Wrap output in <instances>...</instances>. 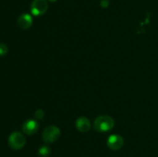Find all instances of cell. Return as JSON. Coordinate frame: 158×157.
Wrapping results in <instances>:
<instances>
[{
    "label": "cell",
    "mask_w": 158,
    "mask_h": 157,
    "mask_svg": "<svg viewBox=\"0 0 158 157\" xmlns=\"http://www.w3.org/2000/svg\"><path fill=\"white\" fill-rule=\"evenodd\" d=\"M114 120L107 115H102L97 117L94 123V128L99 132H109L114 128Z\"/></svg>",
    "instance_id": "1"
},
{
    "label": "cell",
    "mask_w": 158,
    "mask_h": 157,
    "mask_svg": "<svg viewBox=\"0 0 158 157\" xmlns=\"http://www.w3.org/2000/svg\"><path fill=\"white\" fill-rule=\"evenodd\" d=\"M9 146L14 150H19L26 145V138L24 135L19 132H14L11 133L8 139Z\"/></svg>",
    "instance_id": "2"
},
{
    "label": "cell",
    "mask_w": 158,
    "mask_h": 157,
    "mask_svg": "<svg viewBox=\"0 0 158 157\" xmlns=\"http://www.w3.org/2000/svg\"><path fill=\"white\" fill-rule=\"evenodd\" d=\"M60 136V129L56 126H47L43 132V141L46 143H52Z\"/></svg>",
    "instance_id": "3"
},
{
    "label": "cell",
    "mask_w": 158,
    "mask_h": 157,
    "mask_svg": "<svg viewBox=\"0 0 158 157\" xmlns=\"http://www.w3.org/2000/svg\"><path fill=\"white\" fill-rule=\"evenodd\" d=\"M49 5L46 0H33L31 4V13L35 16H40L46 12Z\"/></svg>",
    "instance_id": "4"
},
{
    "label": "cell",
    "mask_w": 158,
    "mask_h": 157,
    "mask_svg": "<svg viewBox=\"0 0 158 157\" xmlns=\"http://www.w3.org/2000/svg\"><path fill=\"white\" fill-rule=\"evenodd\" d=\"M123 143H124L123 138L121 135H117V134L110 135L106 142L107 146L112 150H118L121 149L123 146Z\"/></svg>",
    "instance_id": "5"
},
{
    "label": "cell",
    "mask_w": 158,
    "mask_h": 157,
    "mask_svg": "<svg viewBox=\"0 0 158 157\" xmlns=\"http://www.w3.org/2000/svg\"><path fill=\"white\" fill-rule=\"evenodd\" d=\"M39 130V123L34 119H28L23 124V131L26 135H34Z\"/></svg>",
    "instance_id": "6"
},
{
    "label": "cell",
    "mask_w": 158,
    "mask_h": 157,
    "mask_svg": "<svg viewBox=\"0 0 158 157\" xmlns=\"http://www.w3.org/2000/svg\"><path fill=\"white\" fill-rule=\"evenodd\" d=\"M33 19L32 15L28 13L22 14L17 20V25L22 29H28L32 26Z\"/></svg>",
    "instance_id": "7"
},
{
    "label": "cell",
    "mask_w": 158,
    "mask_h": 157,
    "mask_svg": "<svg viewBox=\"0 0 158 157\" xmlns=\"http://www.w3.org/2000/svg\"><path fill=\"white\" fill-rule=\"evenodd\" d=\"M76 128L80 132H87L91 128V123L86 117H80L76 121Z\"/></svg>",
    "instance_id": "8"
},
{
    "label": "cell",
    "mask_w": 158,
    "mask_h": 157,
    "mask_svg": "<svg viewBox=\"0 0 158 157\" xmlns=\"http://www.w3.org/2000/svg\"><path fill=\"white\" fill-rule=\"evenodd\" d=\"M50 154V148L47 146H42L39 149V155L42 157H46Z\"/></svg>",
    "instance_id": "9"
},
{
    "label": "cell",
    "mask_w": 158,
    "mask_h": 157,
    "mask_svg": "<svg viewBox=\"0 0 158 157\" xmlns=\"http://www.w3.org/2000/svg\"><path fill=\"white\" fill-rule=\"evenodd\" d=\"M8 49L7 46L6 44L2 42H0V56H3V55H6L8 53Z\"/></svg>",
    "instance_id": "10"
},
{
    "label": "cell",
    "mask_w": 158,
    "mask_h": 157,
    "mask_svg": "<svg viewBox=\"0 0 158 157\" xmlns=\"http://www.w3.org/2000/svg\"><path fill=\"white\" fill-rule=\"evenodd\" d=\"M35 117L37 119H42L44 117V112L43 109H38L35 112Z\"/></svg>",
    "instance_id": "11"
},
{
    "label": "cell",
    "mask_w": 158,
    "mask_h": 157,
    "mask_svg": "<svg viewBox=\"0 0 158 157\" xmlns=\"http://www.w3.org/2000/svg\"><path fill=\"white\" fill-rule=\"evenodd\" d=\"M109 0H101V2H100V6H101L102 8H103V9L107 8L108 6H109Z\"/></svg>",
    "instance_id": "12"
},
{
    "label": "cell",
    "mask_w": 158,
    "mask_h": 157,
    "mask_svg": "<svg viewBox=\"0 0 158 157\" xmlns=\"http://www.w3.org/2000/svg\"><path fill=\"white\" fill-rule=\"evenodd\" d=\"M48 1L51 2H56L57 0H48Z\"/></svg>",
    "instance_id": "13"
}]
</instances>
